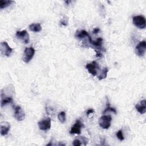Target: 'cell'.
Masks as SVG:
<instances>
[{
  "instance_id": "obj_1",
  "label": "cell",
  "mask_w": 146,
  "mask_h": 146,
  "mask_svg": "<svg viewBox=\"0 0 146 146\" xmlns=\"http://www.w3.org/2000/svg\"><path fill=\"white\" fill-rule=\"evenodd\" d=\"M133 24L139 29H144L146 26L145 18L143 15L135 16L132 18Z\"/></svg>"
},
{
  "instance_id": "obj_2",
  "label": "cell",
  "mask_w": 146,
  "mask_h": 146,
  "mask_svg": "<svg viewBox=\"0 0 146 146\" xmlns=\"http://www.w3.org/2000/svg\"><path fill=\"white\" fill-rule=\"evenodd\" d=\"M112 117L110 115H103L99 118V124L103 129H108L111 125Z\"/></svg>"
},
{
  "instance_id": "obj_3",
  "label": "cell",
  "mask_w": 146,
  "mask_h": 146,
  "mask_svg": "<svg viewBox=\"0 0 146 146\" xmlns=\"http://www.w3.org/2000/svg\"><path fill=\"white\" fill-rule=\"evenodd\" d=\"M34 54H35V49L33 47H30L26 48L25 49L23 56L22 57L23 60L25 63H28L33 58Z\"/></svg>"
},
{
  "instance_id": "obj_4",
  "label": "cell",
  "mask_w": 146,
  "mask_h": 146,
  "mask_svg": "<svg viewBox=\"0 0 146 146\" xmlns=\"http://www.w3.org/2000/svg\"><path fill=\"white\" fill-rule=\"evenodd\" d=\"M51 120L49 117H46L42 119L38 123V127L40 130L47 131L51 128Z\"/></svg>"
},
{
  "instance_id": "obj_5",
  "label": "cell",
  "mask_w": 146,
  "mask_h": 146,
  "mask_svg": "<svg viewBox=\"0 0 146 146\" xmlns=\"http://www.w3.org/2000/svg\"><path fill=\"white\" fill-rule=\"evenodd\" d=\"M86 68L93 76H96L98 75V71L99 70V66L96 61H92V62L87 64Z\"/></svg>"
},
{
  "instance_id": "obj_6",
  "label": "cell",
  "mask_w": 146,
  "mask_h": 146,
  "mask_svg": "<svg viewBox=\"0 0 146 146\" xmlns=\"http://www.w3.org/2000/svg\"><path fill=\"white\" fill-rule=\"evenodd\" d=\"M13 49L11 48L6 42H2L0 44V51L2 55L9 56Z\"/></svg>"
},
{
  "instance_id": "obj_7",
  "label": "cell",
  "mask_w": 146,
  "mask_h": 146,
  "mask_svg": "<svg viewBox=\"0 0 146 146\" xmlns=\"http://www.w3.org/2000/svg\"><path fill=\"white\" fill-rule=\"evenodd\" d=\"M14 116L18 121H22L24 119L25 114L19 106H14Z\"/></svg>"
},
{
  "instance_id": "obj_8",
  "label": "cell",
  "mask_w": 146,
  "mask_h": 146,
  "mask_svg": "<svg viewBox=\"0 0 146 146\" xmlns=\"http://www.w3.org/2000/svg\"><path fill=\"white\" fill-rule=\"evenodd\" d=\"M146 50V42L144 40L140 42L135 48L136 54L139 56H143L145 54Z\"/></svg>"
},
{
  "instance_id": "obj_9",
  "label": "cell",
  "mask_w": 146,
  "mask_h": 146,
  "mask_svg": "<svg viewBox=\"0 0 146 146\" xmlns=\"http://www.w3.org/2000/svg\"><path fill=\"white\" fill-rule=\"evenodd\" d=\"M84 127L83 124L80 120H77L74 125L71 127L70 129L71 134H78L79 135L81 133V129Z\"/></svg>"
},
{
  "instance_id": "obj_10",
  "label": "cell",
  "mask_w": 146,
  "mask_h": 146,
  "mask_svg": "<svg viewBox=\"0 0 146 146\" xmlns=\"http://www.w3.org/2000/svg\"><path fill=\"white\" fill-rule=\"evenodd\" d=\"M16 36L17 37V38L22 40L25 44H27L29 42V34L26 30L17 31Z\"/></svg>"
},
{
  "instance_id": "obj_11",
  "label": "cell",
  "mask_w": 146,
  "mask_h": 146,
  "mask_svg": "<svg viewBox=\"0 0 146 146\" xmlns=\"http://www.w3.org/2000/svg\"><path fill=\"white\" fill-rule=\"evenodd\" d=\"M136 110L141 114H144L146 111V100L145 99L142 100L140 103L137 104L135 106Z\"/></svg>"
},
{
  "instance_id": "obj_12",
  "label": "cell",
  "mask_w": 146,
  "mask_h": 146,
  "mask_svg": "<svg viewBox=\"0 0 146 146\" xmlns=\"http://www.w3.org/2000/svg\"><path fill=\"white\" fill-rule=\"evenodd\" d=\"M10 129V125L7 122H4L1 123V135L2 136H5L8 134Z\"/></svg>"
},
{
  "instance_id": "obj_13",
  "label": "cell",
  "mask_w": 146,
  "mask_h": 146,
  "mask_svg": "<svg viewBox=\"0 0 146 146\" xmlns=\"http://www.w3.org/2000/svg\"><path fill=\"white\" fill-rule=\"evenodd\" d=\"M13 101V99L11 96H1V107H3L4 106L8 103H11Z\"/></svg>"
},
{
  "instance_id": "obj_14",
  "label": "cell",
  "mask_w": 146,
  "mask_h": 146,
  "mask_svg": "<svg viewBox=\"0 0 146 146\" xmlns=\"http://www.w3.org/2000/svg\"><path fill=\"white\" fill-rule=\"evenodd\" d=\"M109 70L108 67H104L103 68V69H102L101 70V71L100 72L99 74L98 75H97L98 78L99 80H102L103 79H105L107 77V73L108 72Z\"/></svg>"
},
{
  "instance_id": "obj_15",
  "label": "cell",
  "mask_w": 146,
  "mask_h": 146,
  "mask_svg": "<svg viewBox=\"0 0 146 146\" xmlns=\"http://www.w3.org/2000/svg\"><path fill=\"white\" fill-rule=\"evenodd\" d=\"M29 29L34 32H39L42 30V27L39 23H32L29 26Z\"/></svg>"
},
{
  "instance_id": "obj_16",
  "label": "cell",
  "mask_w": 146,
  "mask_h": 146,
  "mask_svg": "<svg viewBox=\"0 0 146 146\" xmlns=\"http://www.w3.org/2000/svg\"><path fill=\"white\" fill-rule=\"evenodd\" d=\"M88 33L86 30L77 31L75 34V36L79 39H82L84 37H87L88 35Z\"/></svg>"
},
{
  "instance_id": "obj_17",
  "label": "cell",
  "mask_w": 146,
  "mask_h": 146,
  "mask_svg": "<svg viewBox=\"0 0 146 146\" xmlns=\"http://www.w3.org/2000/svg\"><path fill=\"white\" fill-rule=\"evenodd\" d=\"M13 2L14 1L11 0H0V8L1 9L5 8Z\"/></svg>"
},
{
  "instance_id": "obj_18",
  "label": "cell",
  "mask_w": 146,
  "mask_h": 146,
  "mask_svg": "<svg viewBox=\"0 0 146 146\" xmlns=\"http://www.w3.org/2000/svg\"><path fill=\"white\" fill-rule=\"evenodd\" d=\"M58 118L59 120L62 123H63L66 121V113L64 111H62L59 113L58 115Z\"/></svg>"
},
{
  "instance_id": "obj_19",
  "label": "cell",
  "mask_w": 146,
  "mask_h": 146,
  "mask_svg": "<svg viewBox=\"0 0 146 146\" xmlns=\"http://www.w3.org/2000/svg\"><path fill=\"white\" fill-rule=\"evenodd\" d=\"M110 105V104H108L107 107V108H106V110L103 111V113H106V112H108V111L112 112H113L114 113H116V110H115V108L111 107Z\"/></svg>"
},
{
  "instance_id": "obj_20",
  "label": "cell",
  "mask_w": 146,
  "mask_h": 146,
  "mask_svg": "<svg viewBox=\"0 0 146 146\" xmlns=\"http://www.w3.org/2000/svg\"><path fill=\"white\" fill-rule=\"evenodd\" d=\"M116 136L120 140V141H122L124 139V136L123 135V132H122V131L121 130H119L116 133Z\"/></svg>"
},
{
  "instance_id": "obj_21",
  "label": "cell",
  "mask_w": 146,
  "mask_h": 146,
  "mask_svg": "<svg viewBox=\"0 0 146 146\" xmlns=\"http://www.w3.org/2000/svg\"><path fill=\"white\" fill-rule=\"evenodd\" d=\"M72 144H73V145H74V146L81 145H82V144H81V143H80V141L79 139H75V140H74Z\"/></svg>"
},
{
  "instance_id": "obj_22",
  "label": "cell",
  "mask_w": 146,
  "mask_h": 146,
  "mask_svg": "<svg viewBox=\"0 0 146 146\" xmlns=\"http://www.w3.org/2000/svg\"><path fill=\"white\" fill-rule=\"evenodd\" d=\"M94 112V111L93 109H89V110H88V111H87V113H87V115L88 116L90 114L93 113Z\"/></svg>"
},
{
  "instance_id": "obj_23",
  "label": "cell",
  "mask_w": 146,
  "mask_h": 146,
  "mask_svg": "<svg viewBox=\"0 0 146 146\" xmlns=\"http://www.w3.org/2000/svg\"><path fill=\"white\" fill-rule=\"evenodd\" d=\"M99 31H100V29L99 28H95L93 30L92 32L94 34H98L99 32Z\"/></svg>"
},
{
  "instance_id": "obj_24",
  "label": "cell",
  "mask_w": 146,
  "mask_h": 146,
  "mask_svg": "<svg viewBox=\"0 0 146 146\" xmlns=\"http://www.w3.org/2000/svg\"><path fill=\"white\" fill-rule=\"evenodd\" d=\"M70 2H71V1H66L65 2H66V3H69Z\"/></svg>"
}]
</instances>
